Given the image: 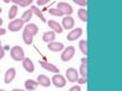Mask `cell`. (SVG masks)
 I'll return each mask as SVG.
<instances>
[{"instance_id":"6da1fadb","label":"cell","mask_w":122,"mask_h":91,"mask_svg":"<svg viewBox=\"0 0 122 91\" xmlns=\"http://www.w3.org/2000/svg\"><path fill=\"white\" fill-rule=\"evenodd\" d=\"M10 56H11V58L14 59V60H16V62L23 60V59L25 58L24 57V50L20 46H15V47H13L10 49Z\"/></svg>"},{"instance_id":"7a4b0ae2","label":"cell","mask_w":122,"mask_h":91,"mask_svg":"<svg viewBox=\"0 0 122 91\" xmlns=\"http://www.w3.org/2000/svg\"><path fill=\"white\" fill-rule=\"evenodd\" d=\"M75 55V48L74 47H72V46H70L67 48L65 49L63 51V54H62V60L63 62H69L70 59L73 58V56Z\"/></svg>"},{"instance_id":"3957f363","label":"cell","mask_w":122,"mask_h":91,"mask_svg":"<svg viewBox=\"0 0 122 91\" xmlns=\"http://www.w3.org/2000/svg\"><path fill=\"white\" fill-rule=\"evenodd\" d=\"M23 25H24V22L22 21L21 18L20 19H14V21H11L9 23L8 29H9V31H11V32H17V31L22 30Z\"/></svg>"},{"instance_id":"277c9868","label":"cell","mask_w":122,"mask_h":91,"mask_svg":"<svg viewBox=\"0 0 122 91\" xmlns=\"http://www.w3.org/2000/svg\"><path fill=\"white\" fill-rule=\"evenodd\" d=\"M51 82L54 83V86H57V88H63V86H65V84H66L65 77L61 74H55L54 75L53 79H51Z\"/></svg>"},{"instance_id":"5b68a950","label":"cell","mask_w":122,"mask_h":91,"mask_svg":"<svg viewBox=\"0 0 122 91\" xmlns=\"http://www.w3.org/2000/svg\"><path fill=\"white\" fill-rule=\"evenodd\" d=\"M57 9L63 13L64 15H66V16H70L72 13H73V8L71 7V5H69L67 2H59L58 5H57Z\"/></svg>"},{"instance_id":"8992f818","label":"cell","mask_w":122,"mask_h":91,"mask_svg":"<svg viewBox=\"0 0 122 91\" xmlns=\"http://www.w3.org/2000/svg\"><path fill=\"white\" fill-rule=\"evenodd\" d=\"M66 77L70 82H76L79 79V72L73 67H70L66 70Z\"/></svg>"},{"instance_id":"52a82bcc","label":"cell","mask_w":122,"mask_h":91,"mask_svg":"<svg viewBox=\"0 0 122 91\" xmlns=\"http://www.w3.org/2000/svg\"><path fill=\"white\" fill-rule=\"evenodd\" d=\"M81 34H82V29L76 27V29L72 30V31L67 34L66 39H67L69 41H74V40H76V39H79V38L81 37Z\"/></svg>"},{"instance_id":"ba28073f","label":"cell","mask_w":122,"mask_h":91,"mask_svg":"<svg viewBox=\"0 0 122 91\" xmlns=\"http://www.w3.org/2000/svg\"><path fill=\"white\" fill-rule=\"evenodd\" d=\"M40 65L42 66L45 70L49 71V72H51V73H59L58 67H57L56 65L51 64V63H48V62H43V60H40Z\"/></svg>"},{"instance_id":"9c48e42d","label":"cell","mask_w":122,"mask_h":91,"mask_svg":"<svg viewBox=\"0 0 122 91\" xmlns=\"http://www.w3.org/2000/svg\"><path fill=\"white\" fill-rule=\"evenodd\" d=\"M22 64H23L24 70L26 71V72H29V73H32L34 71V64H33V62L30 58H24Z\"/></svg>"},{"instance_id":"30bf717a","label":"cell","mask_w":122,"mask_h":91,"mask_svg":"<svg viewBox=\"0 0 122 91\" xmlns=\"http://www.w3.org/2000/svg\"><path fill=\"white\" fill-rule=\"evenodd\" d=\"M16 76V71L15 68H9V70H7V72H6L5 74V83H10L11 81L15 79Z\"/></svg>"},{"instance_id":"8fae6325","label":"cell","mask_w":122,"mask_h":91,"mask_svg":"<svg viewBox=\"0 0 122 91\" xmlns=\"http://www.w3.org/2000/svg\"><path fill=\"white\" fill-rule=\"evenodd\" d=\"M62 24H63V27H64V29L70 30V29H72V27L74 26V19H73V18H72L71 16H65L63 18Z\"/></svg>"},{"instance_id":"7c38bea8","label":"cell","mask_w":122,"mask_h":91,"mask_svg":"<svg viewBox=\"0 0 122 91\" xmlns=\"http://www.w3.org/2000/svg\"><path fill=\"white\" fill-rule=\"evenodd\" d=\"M63 48H64V44L62 42H55V41H51V42L48 43V49L51 50V51H61Z\"/></svg>"},{"instance_id":"4fadbf2b","label":"cell","mask_w":122,"mask_h":91,"mask_svg":"<svg viewBox=\"0 0 122 91\" xmlns=\"http://www.w3.org/2000/svg\"><path fill=\"white\" fill-rule=\"evenodd\" d=\"M37 82H38V84H40V86H49L51 84V81L49 80V77L46 76V75H39L37 79Z\"/></svg>"},{"instance_id":"5bb4252c","label":"cell","mask_w":122,"mask_h":91,"mask_svg":"<svg viewBox=\"0 0 122 91\" xmlns=\"http://www.w3.org/2000/svg\"><path fill=\"white\" fill-rule=\"evenodd\" d=\"M48 25H49V27L53 29L54 32H56V33H62L63 32V27L61 26V24L57 23V22L53 21V19H50V21L48 22Z\"/></svg>"},{"instance_id":"9a60e30c","label":"cell","mask_w":122,"mask_h":91,"mask_svg":"<svg viewBox=\"0 0 122 91\" xmlns=\"http://www.w3.org/2000/svg\"><path fill=\"white\" fill-rule=\"evenodd\" d=\"M55 38H56V35H55V32L54 31H48V32H45L42 35V40L45 41V42H51V41H54L55 40Z\"/></svg>"},{"instance_id":"2e32d148","label":"cell","mask_w":122,"mask_h":91,"mask_svg":"<svg viewBox=\"0 0 122 91\" xmlns=\"http://www.w3.org/2000/svg\"><path fill=\"white\" fill-rule=\"evenodd\" d=\"M38 86V82L34 80H31V79H29V80L25 81V89L27 91H33L36 90Z\"/></svg>"},{"instance_id":"e0dca14e","label":"cell","mask_w":122,"mask_h":91,"mask_svg":"<svg viewBox=\"0 0 122 91\" xmlns=\"http://www.w3.org/2000/svg\"><path fill=\"white\" fill-rule=\"evenodd\" d=\"M24 30L27 31V32L30 33V34H32V35H36L38 33V30H39V29H38V26L36 24H32L31 23V24H27L26 26L24 27Z\"/></svg>"},{"instance_id":"ac0fdd59","label":"cell","mask_w":122,"mask_h":91,"mask_svg":"<svg viewBox=\"0 0 122 91\" xmlns=\"http://www.w3.org/2000/svg\"><path fill=\"white\" fill-rule=\"evenodd\" d=\"M78 15H79V18L82 22H85V23L88 22V11H87L86 8H81V9H79Z\"/></svg>"},{"instance_id":"d6986e66","label":"cell","mask_w":122,"mask_h":91,"mask_svg":"<svg viewBox=\"0 0 122 91\" xmlns=\"http://www.w3.org/2000/svg\"><path fill=\"white\" fill-rule=\"evenodd\" d=\"M32 16H33V11H32V9L30 8V9H27V10H25L24 13H23V15H22V17H21V19L24 23L25 22H29L30 19L32 18Z\"/></svg>"},{"instance_id":"ffe728a7","label":"cell","mask_w":122,"mask_h":91,"mask_svg":"<svg viewBox=\"0 0 122 91\" xmlns=\"http://www.w3.org/2000/svg\"><path fill=\"white\" fill-rule=\"evenodd\" d=\"M23 41L26 43V44H31L32 42H33V35L32 34H30V33L27 32V31H23Z\"/></svg>"},{"instance_id":"44dd1931","label":"cell","mask_w":122,"mask_h":91,"mask_svg":"<svg viewBox=\"0 0 122 91\" xmlns=\"http://www.w3.org/2000/svg\"><path fill=\"white\" fill-rule=\"evenodd\" d=\"M31 9H32V11H33V14H36V15H37V16L39 17V18H40L43 23L46 22V18H45V16H43V14L40 11V9L38 8L37 6H31Z\"/></svg>"},{"instance_id":"7402d4cb","label":"cell","mask_w":122,"mask_h":91,"mask_svg":"<svg viewBox=\"0 0 122 91\" xmlns=\"http://www.w3.org/2000/svg\"><path fill=\"white\" fill-rule=\"evenodd\" d=\"M14 4H16L17 6H21V7H27L32 4L33 0H10Z\"/></svg>"},{"instance_id":"603a6c76","label":"cell","mask_w":122,"mask_h":91,"mask_svg":"<svg viewBox=\"0 0 122 91\" xmlns=\"http://www.w3.org/2000/svg\"><path fill=\"white\" fill-rule=\"evenodd\" d=\"M88 43H87V40H81L79 42V47H80V50H81V53L83 55L87 56L88 54V46H87Z\"/></svg>"},{"instance_id":"cb8c5ba5","label":"cell","mask_w":122,"mask_h":91,"mask_svg":"<svg viewBox=\"0 0 122 91\" xmlns=\"http://www.w3.org/2000/svg\"><path fill=\"white\" fill-rule=\"evenodd\" d=\"M17 10H18V7L16 5L11 6L10 8H9V13H8V18H10V19H13V18H15L16 15H17Z\"/></svg>"},{"instance_id":"d4e9b609","label":"cell","mask_w":122,"mask_h":91,"mask_svg":"<svg viewBox=\"0 0 122 91\" xmlns=\"http://www.w3.org/2000/svg\"><path fill=\"white\" fill-rule=\"evenodd\" d=\"M49 14L53 15V16H58V17H61V16H63L64 15L63 13L59 10V9H57V8H50V9H49Z\"/></svg>"},{"instance_id":"484cf974","label":"cell","mask_w":122,"mask_h":91,"mask_svg":"<svg viewBox=\"0 0 122 91\" xmlns=\"http://www.w3.org/2000/svg\"><path fill=\"white\" fill-rule=\"evenodd\" d=\"M80 74L83 77H87V65L81 64V66H80Z\"/></svg>"},{"instance_id":"4316f807","label":"cell","mask_w":122,"mask_h":91,"mask_svg":"<svg viewBox=\"0 0 122 91\" xmlns=\"http://www.w3.org/2000/svg\"><path fill=\"white\" fill-rule=\"evenodd\" d=\"M73 2L79 6H87V0H73Z\"/></svg>"},{"instance_id":"83f0119b","label":"cell","mask_w":122,"mask_h":91,"mask_svg":"<svg viewBox=\"0 0 122 91\" xmlns=\"http://www.w3.org/2000/svg\"><path fill=\"white\" fill-rule=\"evenodd\" d=\"M50 0H37V5L38 6H45L47 5Z\"/></svg>"},{"instance_id":"f1b7e54d","label":"cell","mask_w":122,"mask_h":91,"mask_svg":"<svg viewBox=\"0 0 122 91\" xmlns=\"http://www.w3.org/2000/svg\"><path fill=\"white\" fill-rule=\"evenodd\" d=\"M78 82H79L80 84H85V83H87V77L81 76V77H79V79H78Z\"/></svg>"},{"instance_id":"f546056e","label":"cell","mask_w":122,"mask_h":91,"mask_svg":"<svg viewBox=\"0 0 122 91\" xmlns=\"http://www.w3.org/2000/svg\"><path fill=\"white\" fill-rule=\"evenodd\" d=\"M4 56H5V50H4V48H2V46L0 44V59L4 58Z\"/></svg>"},{"instance_id":"4dcf8cb0","label":"cell","mask_w":122,"mask_h":91,"mask_svg":"<svg viewBox=\"0 0 122 91\" xmlns=\"http://www.w3.org/2000/svg\"><path fill=\"white\" fill-rule=\"evenodd\" d=\"M69 91H81V89H80L79 86H72Z\"/></svg>"},{"instance_id":"1f68e13d","label":"cell","mask_w":122,"mask_h":91,"mask_svg":"<svg viewBox=\"0 0 122 91\" xmlns=\"http://www.w3.org/2000/svg\"><path fill=\"white\" fill-rule=\"evenodd\" d=\"M87 63H88V59H87V57H83V58L81 59V64L87 65Z\"/></svg>"},{"instance_id":"d6a6232c","label":"cell","mask_w":122,"mask_h":91,"mask_svg":"<svg viewBox=\"0 0 122 91\" xmlns=\"http://www.w3.org/2000/svg\"><path fill=\"white\" fill-rule=\"evenodd\" d=\"M6 33V30L5 29H2V27H0V35H4Z\"/></svg>"},{"instance_id":"836d02e7","label":"cell","mask_w":122,"mask_h":91,"mask_svg":"<svg viewBox=\"0 0 122 91\" xmlns=\"http://www.w3.org/2000/svg\"><path fill=\"white\" fill-rule=\"evenodd\" d=\"M11 91H25V90H23V89H13Z\"/></svg>"},{"instance_id":"e575fe53","label":"cell","mask_w":122,"mask_h":91,"mask_svg":"<svg viewBox=\"0 0 122 91\" xmlns=\"http://www.w3.org/2000/svg\"><path fill=\"white\" fill-rule=\"evenodd\" d=\"M9 1H10V0H4V2H6V4H8Z\"/></svg>"},{"instance_id":"d590c367","label":"cell","mask_w":122,"mask_h":91,"mask_svg":"<svg viewBox=\"0 0 122 91\" xmlns=\"http://www.w3.org/2000/svg\"><path fill=\"white\" fill-rule=\"evenodd\" d=\"M1 25H2V19L0 18V26H1Z\"/></svg>"},{"instance_id":"8d00e7d4","label":"cell","mask_w":122,"mask_h":91,"mask_svg":"<svg viewBox=\"0 0 122 91\" xmlns=\"http://www.w3.org/2000/svg\"><path fill=\"white\" fill-rule=\"evenodd\" d=\"M0 91H6V90H2V89H0Z\"/></svg>"},{"instance_id":"74e56055","label":"cell","mask_w":122,"mask_h":91,"mask_svg":"<svg viewBox=\"0 0 122 91\" xmlns=\"http://www.w3.org/2000/svg\"><path fill=\"white\" fill-rule=\"evenodd\" d=\"M1 11H2V9H1V8H0V13H1Z\"/></svg>"},{"instance_id":"f35d334b","label":"cell","mask_w":122,"mask_h":91,"mask_svg":"<svg viewBox=\"0 0 122 91\" xmlns=\"http://www.w3.org/2000/svg\"><path fill=\"white\" fill-rule=\"evenodd\" d=\"M0 44H1V41H0Z\"/></svg>"}]
</instances>
